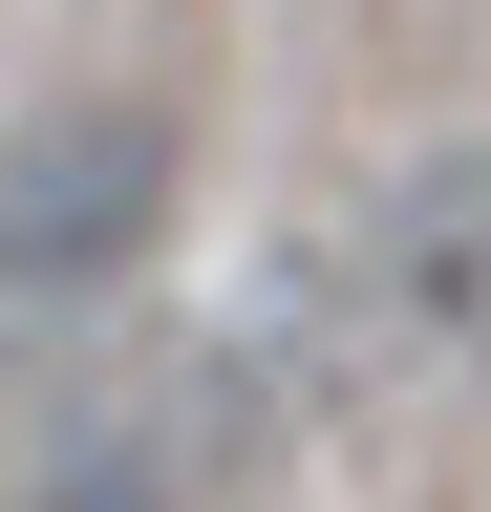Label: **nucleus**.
Returning <instances> with one entry per match:
<instances>
[{
  "label": "nucleus",
  "instance_id": "nucleus-1",
  "mask_svg": "<svg viewBox=\"0 0 491 512\" xmlns=\"http://www.w3.org/2000/svg\"><path fill=\"white\" fill-rule=\"evenodd\" d=\"M171 107L150 86H86V107H22L0 128V299H107L129 256L171 235Z\"/></svg>",
  "mask_w": 491,
  "mask_h": 512
},
{
  "label": "nucleus",
  "instance_id": "nucleus-3",
  "mask_svg": "<svg viewBox=\"0 0 491 512\" xmlns=\"http://www.w3.org/2000/svg\"><path fill=\"white\" fill-rule=\"evenodd\" d=\"M22 512H193V427H129V406H86V427L22 470Z\"/></svg>",
  "mask_w": 491,
  "mask_h": 512
},
{
  "label": "nucleus",
  "instance_id": "nucleus-2",
  "mask_svg": "<svg viewBox=\"0 0 491 512\" xmlns=\"http://www.w3.org/2000/svg\"><path fill=\"white\" fill-rule=\"evenodd\" d=\"M363 320H385L427 384H491V150L406 171L385 214H363Z\"/></svg>",
  "mask_w": 491,
  "mask_h": 512
}]
</instances>
